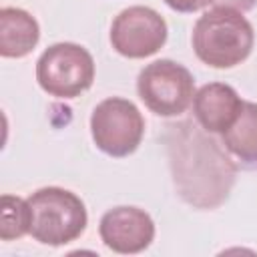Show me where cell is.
Masks as SVG:
<instances>
[{
  "mask_svg": "<svg viewBox=\"0 0 257 257\" xmlns=\"http://www.w3.org/2000/svg\"><path fill=\"white\" fill-rule=\"evenodd\" d=\"M165 141L179 197L197 209H215L225 203L237 167L221 145L191 120L167 124Z\"/></svg>",
  "mask_w": 257,
  "mask_h": 257,
  "instance_id": "obj_1",
  "label": "cell"
},
{
  "mask_svg": "<svg viewBox=\"0 0 257 257\" xmlns=\"http://www.w3.org/2000/svg\"><path fill=\"white\" fill-rule=\"evenodd\" d=\"M251 22L235 8L215 6L193 28V50L201 62L213 68H233L253 50Z\"/></svg>",
  "mask_w": 257,
  "mask_h": 257,
  "instance_id": "obj_2",
  "label": "cell"
},
{
  "mask_svg": "<svg viewBox=\"0 0 257 257\" xmlns=\"http://www.w3.org/2000/svg\"><path fill=\"white\" fill-rule=\"evenodd\" d=\"M30 235L42 245H66L78 239L88 223L86 207L78 195L62 187H42L28 199Z\"/></svg>",
  "mask_w": 257,
  "mask_h": 257,
  "instance_id": "obj_3",
  "label": "cell"
},
{
  "mask_svg": "<svg viewBox=\"0 0 257 257\" xmlns=\"http://www.w3.org/2000/svg\"><path fill=\"white\" fill-rule=\"evenodd\" d=\"M36 80L50 96L74 98L92 86L94 60L80 44H52L36 60Z\"/></svg>",
  "mask_w": 257,
  "mask_h": 257,
  "instance_id": "obj_4",
  "label": "cell"
},
{
  "mask_svg": "<svg viewBox=\"0 0 257 257\" xmlns=\"http://www.w3.org/2000/svg\"><path fill=\"white\" fill-rule=\"evenodd\" d=\"M137 90L151 112L159 116H177L193 102L195 78L183 64L161 58L139 72Z\"/></svg>",
  "mask_w": 257,
  "mask_h": 257,
  "instance_id": "obj_5",
  "label": "cell"
},
{
  "mask_svg": "<svg viewBox=\"0 0 257 257\" xmlns=\"http://www.w3.org/2000/svg\"><path fill=\"white\" fill-rule=\"evenodd\" d=\"M90 133L98 151L108 157L133 155L145 135L141 110L126 98L110 96L98 102L90 114Z\"/></svg>",
  "mask_w": 257,
  "mask_h": 257,
  "instance_id": "obj_6",
  "label": "cell"
},
{
  "mask_svg": "<svg viewBox=\"0 0 257 257\" xmlns=\"http://www.w3.org/2000/svg\"><path fill=\"white\" fill-rule=\"evenodd\" d=\"M167 32V22L157 10L131 6L112 20L110 44L126 58H147L163 48Z\"/></svg>",
  "mask_w": 257,
  "mask_h": 257,
  "instance_id": "obj_7",
  "label": "cell"
},
{
  "mask_svg": "<svg viewBox=\"0 0 257 257\" xmlns=\"http://www.w3.org/2000/svg\"><path fill=\"white\" fill-rule=\"evenodd\" d=\"M102 243L122 255L145 251L155 239V223L151 215L139 207H112L98 223Z\"/></svg>",
  "mask_w": 257,
  "mask_h": 257,
  "instance_id": "obj_8",
  "label": "cell"
},
{
  "mask_svg": "<svg viewBox=\"0 0 257 257\" xmlns=\"http://www.w3.org/2000/svg\"><path fill=\"white\" fill-rule=\"evenodd\" d=\"M243 100L225 82L203 84L193 96V114L207 133H225L237 118Z\"/></svg>",
  "mask_w": 257,
  "mask_h": 257,
  "instance_id": "obj_9",
  "label": "cell"
},
{
  "mask_svg": "<svg viewBox=\"0 0 257 257\" xmlns=\"http://www.w3.org/2000/svg\"><path fill=\"white\" fill-rule=\"evenodd\" d=\"M38 40L40 28L34 16L12 6L0 10V54L4 58H22L30 54Z\"/></svg>",
  "mask_w": 257,
  "mask_h": 257,
  "instance_id": "obj_10",
  "label": "cell"
},
{
  "mask_svg": "<svg viewBox=\"0 0 257 257\" xmlns=\"http://www.w3.org/2000/svg\"><path fill=\"white\" fill-rule=\"evenodd\" d=\"M225 149L245 165H257V102H243L233 124L221 133Z\"/></svg>",
  "mask_w": 257,
  "mask_h": 257,
  "instance_id": "obj_11",
  "label": "cell"
},
{
  "mask_svg": "<svg viewBox=\"0 0 257 257\" xmlns=\"http://www.w3.org/2000/svg\"><path fill=\"white\" fill-rule=\"evenodd\" d=\"M30 233V207L28 201L2 195V219H0V239L12 241Z\"/></svg>",
  "mask_w": 257,
  "mask_h": 257,
  "instance_id": "obj_12",
  "label": "cell"
},
{
  "mask_svg": "<svg viewBox=\"0 0 257 257\" xmlns=\"http://www.w3.org/2000/svg\"><path fill=\"white\" fill-rule=\"evenodd\" d=\"M213 0H165V4L177 12H197L209 6Z\"/></svg>",
  "mask_w": 257,
  "mask_h": 257,
  "instance_id": "obj_13",
  "label": "cell"
},
{
  "mask_svg": "<svg viewBox=\"0 0 257 257\" xmlns=\"http://www.w3.org/2000/svg\"><path fill=\"white\" fill-rule=\"evenodd\" d=\"M217 6H227V8H235L239 12H245V10H251L257 0H213Z\"/></svg>",
  "mask_w": 257,
  "mask_h": 257,
  "instance_id": "obj_14",
  "label": "cell"
}]
</instances>
